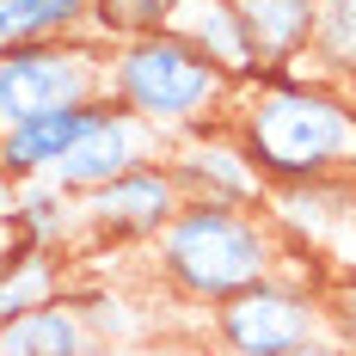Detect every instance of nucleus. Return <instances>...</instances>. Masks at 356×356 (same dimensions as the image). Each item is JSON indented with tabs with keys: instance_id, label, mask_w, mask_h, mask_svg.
I'll return each instance as SVG.
<instances>
[{
	"instance_id": "obj_1",
	"label": "nucleus",
	"mask_w": 356,
	"mask_h": 356,
	"mask_svg": "<svg viewBox=\"0 0 356 356\" xmlns=\"http://www.w3.org/2000/svg\"><path fill=\"white\" fill-rule=\"evenodd\" d=\"M234 136L252 147L258 172L277 184H320L356 178V99L344 86H295V80H252L234 99Z\"/></svg>"
},
{
	"instance_id": "obj_2",
	"label": "nucleus",
	"mask_w": 356,
	"mask_h": 356,
	"mask_svg": "<svg viewBox=\"0 0 356 356\" xmlns=\"http://www.w3.org/2000/svg\"><path fill=\"white\" fill-rule=\"evenodd\" d=\"M154 258H160V277L184 301L221 307L227 295L283 270V240L264 221V209H227V203L184 197V209L160 227Z\"/></svg>"
},
{
	"instance_id": "obj_3",
	"label": "nucleus",
	"mask_w": 356,
	"mask_h": 356,
	"mask_svg": "<svg viewBox=\"0 0 356 356\" xmlns=\"http://www.w3.org/2000/svg\"><path fill=\"white\" fill-rule=\"evenodd\" d=\"M105 92H111V105L142 117L147 129H160L166 142H184L197 129H221L234 117V99H240V86L215 62H203L197 49H184L166 31L111 43Z\"/></svg>"
},
{
	"instance_id": "obj_4",
	"label": "nucleus",
	"mask_w": 356,
	"mask_h": 356,
	"mask_svg": "<svg viewBox=\"0 0 356 356\" xmlns=\"http://www.w3.org/2000/svg\"><path fill=\"white\" fill-rule=\"evenodd\" d=\"M332 289L314 264L289 258L283 252V270L264 277V283L240 289L215 307V344L227 356H295L307 344H325L332 338Z\"/></svg>"
},
{
	"instance_id": "obj_5",
	"label": "nucleus",
	"mask_w": 356,
	"mask_h": 356,
	"mask_svg": "<svg viewBox=\"0 0 356 356\" xmlns=\"http://www.w3.org/2000/svg\"><path fill=\"white\" fill-rule=\"evenodd\" d=\"M111 68V43L99 37H62V43H6L0 49V129L25 123L37 111L99 105Z\"/></svg>"
},
{
	"instance_id": "obj_6",
	"label": "nucleus",
	"mask_w": 356,
	"mask_h": 356,
	"mask_svg": "<svg viewBox=\"0 0 356 356\" xmlns=\"http://www.w3.org/2000/svg\"><path fill=\"white\" fill-rule=\"evenodd\" d=\"M264 221L277 227L289 258L314 264L325 289L356 283V178H320V184H277Z\"/></svg>"
},
{
	"instance_id": "obj_7",
	"label": "nucleus",
	"mask_w": 356,
	"mask_h": 356,
	"mask_svg": "<svg viewBox=\"0 0 356 356\" xmlns=\"http://www.w3.org/2000/svg\"><path fill=\"white\" fill-rule=\"evenodd\" d=\"M184 209V184H178L172 160H154L142 172L117 178L105 191H86L80 197V246L99 240V246H129V240H160V227Z\"/></svg>"
},
{
	"instance_id": "obj_8",
	"label": "nucleus",
	"mask_w": 356,
	"mask_h": 356,
	"mask_svg": "<svg viewBox=\"0 0 356 356\" xmlns=\"http://www.w3.org/2000/svg\"><path fill=\"white\" fill-rule=\"evenodd\" d=\"M154 160H172V142L160 129H147L142 117H129L123 105H105V117L62 154V166L49 172V184L68 191V197H86V191H105V184L142 172Z\"/></svg>"
},
{
	"instance_id": "obj_9",
	"label": "nucleus",
	"mask_w": 356,
	"mask_h": 356,
	"mask_svg": "<svg viewBox=\"0 0 356 356\" xmlns=\"http://www.w3.org/2000/svg\"><path fill=\"white\" fill-rule=\"evenodd\" d=\"M172 172L184 184V197H197V203H227V209H264L270 203V178L258 172V160L234 136V123L172 142Z\"/></svg>"
},
{
	"instance_id": "obj_10",
	"label": "nucleus",
	"mask_w": 356,
	"mask_h": 356,
	"mask_svg": "<svg viewBox=\"0 0 356 356\" xmlns=\"http://www.w3.org/2000/svg\"><path fill=\"white\" fill-rule=\"evenodd\" d=\"M160 31L178 37L184 49H197L203 62H215L234 86H252L258 80L246 25H240V0H172V13H166Z\"/></svg>"
},
{
	"instance_id": "obj_11",
	"label": "nucleus",
	"mask_w": 356,
	"mask_h": 356,
	"mask_svg": "<svg viewBox=\"0 0 356 356\" xmlns=\"http://www.w3.org/2000/svg\"><path fill=\"white\" fill-rule=\"evenodd\" d=\"M105 105L111 99H99V105H68V111H37L25 123H6V129H0V172L19 178V184L49 178L62 166V154L105 117Z\"/></svg>"
},
{
	"instance_id": "obj_12",
	"label": "nucleus",
	"mask_w": 356,
	"mask_h": 356,
	"mask_svg": "<svg viewBox=\"0 0 356 356\" xmlns=\"http://www.w3.org/2000/svg\"><path fill=\"white\" fill-rule=\"evenodd\" d=\"M240 25H246V43H252L258 74L283 68V62H295V56L314 49L320 0H240Z\"/></svg>"
},
{
	"instance_id": "obj_13",
	"label": "nucleus",
	"mask_w": 356,
	"mask_h": 356,
	"mask_svg": "<svg viewBox=\"0 0 356 356\" xmlns=\"http://www.w3.org/2000/svg\"><path fill=\"white\" fill-rule=\"evenodd\" d=\"M92 338H86V320L74 301H43L31 314H13L0 320V356H86Z\"/></svg>"
},
{
	"instance_id": "obj_14",
	"label": "nucleus",
	"mask_w": 356,
	"mask_h": 356,
	"mask_svg": "<svg viewBox=\"0 0 356 356\" xmlns=\"http://www.w3.org/2000/svg\"><path fill=\"white\" fill-rule=\"evenodd\" d=\"M31 246L43 252H68L80 246V197H68V191H56L49 178H31V184H19V221H13Z\"/></svg>"
},
{
	"instance_id": "obj_15",
	"label": "nucleus",
	"mask_w": 356,
	"mask_h": 356,
	"mask_svg": "<svg viewBox=\"0 0 356 356\" xmlns=\"http://www.w3.org/2000/svg\"><path fill=\"white\" fill-rule=\"evenodd\" d=\"M56 283H62V270H56V252L43 246H25L6 258V270H0V320H13V314H31L43 301H56Z\"/></svg>"
},
{
	"instance_id": "obj_16",
	"label": "nucleus",
	"mask_w": 356,
	"mask_h": 356,
	"mask_svg": "<svg viewBox=\"0 0 356 356\" xmlns=\"http://www.w3.org/2000/svg\"><path fill=\"white\" fill-rule=\"evenodd\" d=\"M314 56L320 68L350 86L356 80V0H320V25H314Z\"/></svg>"
},
{
	"instance_id": "obj_17",
	"label": "nucleus",
	"mask_w": 356,
	"mask_h": 356,
	"mask_svg": "<svg viewBox=\"0 0 356 356\" xmlns=\"http://www.w3.org/2000/svg\"><path fill=\"white\" fill-rule=\"evenodd\" d=\"M166 13H172V0H92L86 37H99V43H129V37L160 31Z\"/></svg>"
},
{
	"instance_id": "obj_18",
	"label": "nucleus",
	"mask_w": 356,
	"mask_h": 356,
	"mask_svg": "<svg viewBox=\"0 0 356 356\" xmlns=\"http://www.w3.org/2000/svg\"><path fill=\"white\" fill-rule=\"evenodd\" d=\"M0 6H6L13 43H62V37H86V25L68 19L62 6H49V0H0Z\"/></svg>"
},
{
	"instance_id": "obj_19",
	"label": "nucleus",
	"mask_w": 356,
	"mask_h": 356,
	"mask_svg": "<svg viewBox=\"0 0 356 356\" xmlns=\"http://www.w3.org/2000/svg\"><path fill=\"white\" fill-rule=\"evenodd\" d=\"M325 301H332V338L356 356V283H338Z\"/></svg>"
},
{
	"instance_id": "obj_20",
	"label": "nucleus",
	"mask_w": 356,
	"mask_h": 356,
	"mask_svg": "<svg viewBox=\"0 0 356 356\" xmlns=\"http://www.w3.org/2000/svg\"><path fill=\"white\" fill-rule=\"evenodd\" d=\"M19 221V178L0 172V227H13Z\"/></svg>"
},
{
	"instance_id": "obj_21",
	"label": "nucleus",
	"mask_w": 356,
	"mask_h": 356,
	"mask_svg": "<svg viewBox=\"0 0 356 356\" xmlns=\"http://www.w3.org/2000/svg\"><path fill=\"white\" fill-rule=\"evenodd\" d=\"M19 246H25V234H19V227H0V270H6V258H13Z\"/></svg>"
},
{
	"instance_id": "obj_22",
	"label": "nucleus",
	"mask_w": 356,
	"mask_h": 356,
	"mask_svg": "<svg viewBox=\"0 0 356 356\" xmlns=\"http://www.w3.org/2000/svg\"><path fill=\"white\" fill-rule=\"evenodd\" d=\"M49 6H62V13H68V19H80V25L92 19V0H49Z\"/></svg>"
},
{
	"instance_id": "obj_23",
	"label": "nucleus",
	"mask_w": 356,
	"mask_h": 356,
	"mask_svg": "<svg viewBox=\"0 0 356 356\" xmlns=\"http://www.w3.org/2000/svg\"><path fill=\"white\" fill-rule=\"evenodd\" d=\"M295 356H350L338 338H325V344H307V350H295Z\"/></svg>"
},
{
	"instance_id": "obj_24",
	"label": "nucleus",
	"mask_w": 356,
	"mask_h": 356,
	"mask_svg": "<svg viewBox=\"0 0 356 356\" xmlns=\"http://www.w3.org/2000/svg\"><path fill=\"white\" fill-rule=\"evenodd\" d=\"M13 43V25H6V6H0V49Z\"/></svg>"
},
{
	"instance_id": "obj_25",
	"label": "nucleus",
	"mask_w": 356,
	"mask_h": 356,
	"mask_svg": "<svg viewBox=\"0 0 356 356\" xmlns=\"http://www.w3.org/2000/svg\"><path fill=\"white\" fill-rule=\"evenodd\" d=\"M344 92H350V99H356V80H350V86H344Z\"/></svg>"
}]
</instances>
